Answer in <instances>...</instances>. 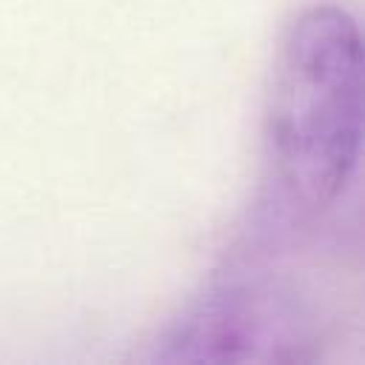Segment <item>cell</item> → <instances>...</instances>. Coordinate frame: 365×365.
<instances>
[{
  "label": "cell",
  "mask_w": 365,
  "mask_h": 365,
  "mask_svg": "<svg viewBox=\"0 0 365 365\" xmlns=\"http://www.w3.org/2000/svg\"><path fill=\"white\" fill-rule=\"evenodd\" d=\"M362 137V40L339 6L305 9L282 37L268 108L265 151L282 191L319 211L339 197Z\"/></svg>",
  "instance_id": "1"
}]
</instances>
